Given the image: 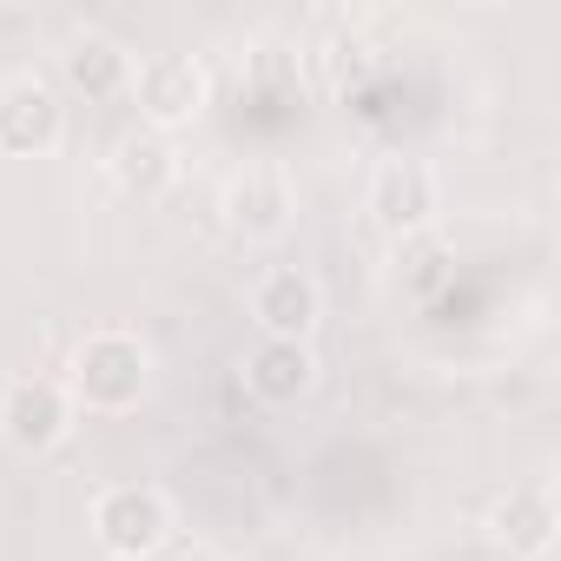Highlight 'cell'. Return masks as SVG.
<instances>
[{
  "instance_id": "6da1fadb",
  "label": "cell",
  "mask_w": 561,
  "mask_h": 561,
  "mask_svg": "<svg viewBox=\"0 0 561 561\" xmlns=\"http://www.w3.org/2000/svg\"><path fill=\"white\" fill-rule=\"evenodd\" d=\"M152 390V357L133 331H87L73 364H67V397L73 410L93 416H126L139 410V397Z\"/></svg>"
},
{
  "instance_id": "7a4b0ae2",
  "label": "cell",
  "mask_w": 561,
  "mask_h": 561,
  "mask_svg": "<svg viewBox=\"0 0 561 561\" xmlns=\"http://www.w3.org/2000/svg\"><path fill=\"white\" fill-rule=\"evenodd\" d=\"M179 535V508L152 482H113L93 495V541L113 561H159L165 541Z\"/></svg>"
},
{
  "instance_id": "3957f363",
  "label": "cell",
  "mask_w": 561,
  "mask_h": 561,
  "mask_svg": "<svg viewBox=\"0 0 561 561\" xmlns=\"http://www.w3.org/2000/svg\"><path fill=\"white\" fill-rule=\"evenodd\" d=\"M133 106H139V126H152V133H179V126H192V119H205V106H211V73H205V60H192V54H152V60H139L133 67Z\"/></svg>"
},
{
  "instance_id": "277c9868",
  "label": "cell",
  "mask_w": 561,
  "mask_h": 561,
  "mask_svg": "<svg viewBox=\"0 0 561 561\" xmlns=\"http://www.w3.org/2000/svg\"><path fill=\"white\" fill-rule=\"evenodd\" d=\"M218 211H225V225H231L238 238H251V244L285 238L291 218H298V185H291L285 165L257 159V165H238V172L218 185Z\"/></svg>"
},
{
  "instance_id": "5b68a950",
  "label": "cell",
  "mask_w": 561,
  "mask_h": 561,
  "mask_svg": "<svg viewBox=\"0 0 561 561\" xmlns=\"http://www.w3.org/2000/svg\"><path fill=\"white\" fill-rule=\"evenodd\" d=\"M364 211H370V225H377L383 238H416V231L436 225L443 185H436V172H430L423 159H383V165L370 172Z\"/></svg>"
},
{
  "instance_id": "8992f818",
  "label": "cell",
  "mask_w": 561,
  "mask_h": 561,
  "mask_svg": "<svg viewBox=\"0 0 561 561\" xmlns=\"http://www.w3.org/2000/svg\"><path fill=\"white\" fill-rule=\"evenodd\" d=\"M73 397L60 377H14L8 397H0V436H8L21 456H47L73 436Z\"/></svg>"
},
{
  "instance_id": "52a82bcc",
  "label": "cell",
  "mask_w": 561,
  "mask_h": 561,
  "mask_svg": "<svg viewBox=\"0 0 561 561\" xmlns=\"http://www.w3.org/2000/svg\"><path fill=\"white\" fill-rule=\"evenodd\" d=\"M67 139V106L41 73H21L0 87V152L8 159H47Z\"/></svg>"
},
{
  "instance_id": "ba28073f",
  "label": "cell",
  "mask_w": 561,
  "mask_h": 561,
  "mask_svg": "<svg viewBox=\"0 0 561 561\" xmlns=\"http://www.w3.org/2000/svg\"><path fill=\"white\" fill-rule=\"evenodd\" d=\"M318 318H324V291H318V277L298 271V264H277V271H264L257 285H251V324H257V337L311 344Z\"/></svg>"
},
{
  "instance_id": "9c48e42d",
  "label": "cell",
  "mask_w": 561,
  "mask_h": 561,
  "mask_svg": "<svg viewBox=\"0 0 561 561\" xmlns=\"http://www.w3.org/2000/svg\"><path fill=\"white\" fill-rule=\"evenodd\" d=\"M554 528H561V515H554V489L548 482H522V489H502L489 502V541L508 561H548Z\"/></svg>"
},
{
  "instance_id": "30bf717a",
  "label": "cell",
  "mask_w": 561,
  "mask_h": 561,
  "mask_svg": "<svg viewBox=\"0 0 561 561\" xmlns=\"http://www.w3.org/2000/svg\"><path fill=\"white\" fill-rule=\"evenodd\" d=\"M238 370H244V390H251L257 403H271V410H291V403H305V397L318 390V357H311V344H285V337H257Z\"/></svg>"
},
{
  "instance_id": "8fae6325",
  "label": "cell",
  "mask_w": 561,
  "mask_h": 561,
  "mask_svg": "<svg viewBox=\"0 0 561 561\" xmlns=\"http://www.w3.org/2000/svg\"><path fill=\"white\" fill-rule=\"evenodd\" d=\"M106 172H113V185H119L126 198H159V192H172V179H179V146H172L165 133H152V126H133V133L113 139Z\"/></svg>"
},
{
  "instance_id": "7c38bea8",
  "label": "cell",
  "mask_w": 561,
  "mask_h": 561,
  "mask_svg": "<svg viewBox=\"0 0 561 561\" xmlns=\"http://www.w3.org/2000/svg\"><path fill=\"white\" fill-rule=\"evenodd\" d=\"M60 73H67V87L87 93V100H119V93L133 87V54H126L119 41H106V34H80V41L60 54Z\"/></svg>"
},
{
  "instance_id": "4fadbf2b",
  "label": "cell",
  "mask_w": 561,
  "mask_h": 561,
  "mask_svg": "<svg viewBox=\"0 0 561 561\" xmlns=\"http://www.w3.org/2000/svg\"><path fill=\"white\" fill-rule=\"evenodd\" d=\"M502 561H508V554H502Z\"/></svg>"
}]
</instances>
